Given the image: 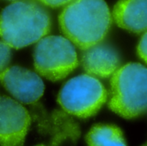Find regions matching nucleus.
<instances>
[{
	"mask_svg": "<svg viewBox=\"0 0 147 146\" xmlns=\"http://www.w3.org/2000/svg\"><path fill=\"white\" fill-rule=\"evenodd\" d=\"M113 17L123 29L134 33L147 31V0H119L114 7Z\"/></svg>",
	"mask_w": 147,
	"mask_h": 146,
	"instance_id": "10",
	"label": "nucleus"
},
{
	"mask_svg": "<svg viewBox=\"0 0 147 146\" xmlns=\"http://www.w3.org/2000/svg\"><path fill=\"white\" fill-rule=\"evenodd\" d=\"M10 61V48L0 41V74L7 68Z\"/></svg>",
	"mask_w": 147,
	"mask_h": 146,
	"instance_id": "12",
	"label": "nucleus"
},
{
	"mask_svg": "<svg viewBox=\"0 0 147 146\" xmlns=\"http://www.w3.org/2000/svg\"><path fill=\"white\" fill-rule=\"evenodd\" d=\"M138 55L141 60H143L147 64V31L142 35L138 47H137Z\"/></svg>",
	"mask_w": 147,
	"mask_h": 146,
	"instance_id": "13",
	"label": "nucleus"
},
{
	"mask_svg": "<svg viewBox=\"0 0 147 146\" xmlns=\"http://www.w3.org/2000/svg\"><path fill=\"white\" fill-rule=\"evenodd\" d=\"M31 116L19 101L0 95V145L23 146Z\"/></svg>",
	"mask_w": 147,
	"mask_h": 146,
	"instance_id": "7",
	"label": "nucleus"
},
{
	"mask_svg": "<svg viewBox=\"0 0 147 146\" xmlns=\"http://www.w3.org/2000/svg\"><path fill=\"white\" fill-rule=\"evenodd\" d=\"M3 87L19 102L34 105L44 93V83L36 73L18 66L5 68L0 74Z\"/></svg>",
	"mask_w": 147,
	"mask_h": 146,
	"instance_id": "8",
	"label": "nucleus"
},
{
	"mask_svg": "<svg viewBox=\"0 0 147 146\" xmlns=\"http://www.w3.org/2000/svg\"><path fill=\"white\" fill-rule=\"evenodd\" d=\"M36 146H45V145H36Z\"/></svg>",
	"mask_w": 147,
	"mask_h": 146,
	"instance_id": "16",
	"label": "nucleus"
},
{
	"mask_svg": "<svg viewBox=\"0 0 147 146\" xmlns=\"http://www.w3.org/2000/svg\"><path fill=\"white\" fill-rule=\"evenodd\" d=\"M59 22L65 36L84 50L103 40L112 17L104 0H72L60 13Z\"/></svg>",
	"mask_w": 147,
	"mask_h": 146,
	"instance_id": "1",
	"label": "nucleus"
},
{
	"mask_svg": "<svg viewBox=\"0 0 147 146\" xmlns=\"http://www.w3.org/2000/svg\"><path fill=\"white\" fill-rule=\"evenodd\" d=\"M8 1H12V2H15V1H17V0H8Z\"/></svg>",
	"mask_w": 147,
	"mask_h": 146,
	"instance_id": "15",
	"label": "nucleus"
},
{
	"mask_svg": "<svg viewBox=\"0 0 147 146\" xmlns=\"http://www.w3.org/2000/svg\"><path fill=\"white\" fill-rule=\"evenodd\" d=\"M108 98L106 88L96 77L88 74L69 80L60 89L58 102L70 115L87 119L96 114Z\"/></svg>",
	"mask_w": 147,
	"mask_h": 146,
	"instance_id": "4",
	"label": "nucleus"
},
{
	"mask_svg": "<svg viewBox=\"0 0 147 146\" xmlns=\"http://www.w3.org/2000/svg\"><path fill=\"white\" fill-rule=\"evenodd\" d=\"M88 146H127L122 131L116 126L98 124L86 135Z\"/></svg>",
	"mask_w": 147,
	"mask_h": 146,
	"instance_id": "11",
	"label": "nucleus"
},
{
	"mask_svg": "<svg viewBox=\"0 0 147 146\" xmlns=\"http://www.w3.org/2000/svg\"><path fill=\"white\" fill-rule=\"evenodd\" d=\"M33 106V116L39 132L49 138L50 145L76 144L80 137V128L69 113L64 110L48 113L37 103Z\"/></svg>",
	"mask_w": 147,
	"mask_h": 146,
	"instance_id": "6",
	"label": "nucleus"
},
{
	"mask_svg": "<svg viewBox=\"0 0 147 146\" xmlns=\"http://www.w3.org/2000/svg\"><path fill=\"white\" fill-rule=\"evenodd\" d=\"M109 107L125 119H134L147 112V68L130 62L111 76Z\"/></svg>",
	"mask_w": 147,
	"mask_h": 146,
	"instance_id": "3",
	"label": "nucleus"
},
{
	"mask_svg": "<svg viewBox=\"0 0 147 146\" xmlns=\"http://www.w3.org/2000/svg\"><path fill=\"white\" fill-rule=\"evenodd\" d=\"M74 46L69 39L64 36L43 37L37 42L34 51L36 71L53 81L65 78L78 65Z\"/></svg>",
	"mask_w": 147,
	"mask_h": 146,
	"instance_id": "5",
	"label": "nucleus"
},
{
	"mask_svg": "<svg viewBox=\"0 0 147 146\" xmlns=\"http://www.w3.org/2000/svg\"><path fill=\"white\" fill-rule=\"evenodd\" d=\"M37 1H39L40 3H42L44 5L56 8V7H60V6L68 4L72 0H37Z\"/></svg>",
	"mask_w": 147,
	"mask_h": 146,
	"instance_id": "14",
	"label": "nucleus"
},
{
	"mask_svg": "<svg viewBox=\"0 0 147 146\" xmlns=\"http://www.w3.org/2000/svg\"><path fill=\"white\" fill-rule=\"evenodd\" d=\"M81 64L86 74L104 79L111 77L119 68L120 57L112 46L101 42L84 50Z\"/></svg>",
	"mask_w": 147,
	"mask_h": 146,
	"instance_id": "9",
	"label": "nucleus"
},
{
	"mask_svg": "<svg viewBox=\"0 0 147 146\" xmlns=\"http://www.w3.org/2000/svg\"><path fill=\"white\" fill-rule=\"evenodd\" d=\"M144 146H147V144H146V145H144Z\"/></svg>",
	"mask_w": 147,
	"mask_h": 146,
	"instance_id": "17",
	"label": "nucleus"
},
{
	"mask_svg": "<svg viewBox=\"0 0 147 146\" xmlns=\"http://www.w3.org/2000/svg\"><path fill=\"white\" fill-rule=\"evenodd\" d=\"M50 28V15L37 0L15 1L0 14V38L9 48L18 49L35 43Z\"/></svg>",
	"mask_w": 147,
	"mask_h": 146,
	"instance_id": "2",
	"label": "nucleus"
}]
</instances>
